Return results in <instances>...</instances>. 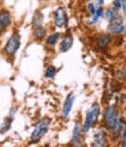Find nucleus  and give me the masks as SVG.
Returning a JSON list of instances; mask_svg holds the SVG:
<instances>
[{
	"mask_svg": "<svg viewBox=\"0 0 126 147\" xmlns=\"http://www.w3.org/2000/svg\"><path fill=\"white\" fill-rule=\"evenodd\" d=\"M99 112H100V109H99V105L97 103L94 104L89 109V111L86 112V116H85V121H84L83 127H82V132H89L90 131V128L96 124V121L99 117Z\"/></svg>",
	"mask_w": 126,
	"mask_h": 147,
	"instance_id": "obj_1",
	"label": "nucleus"
},
{
	"mask_svg": "<svg viewBox=\"0 0 126 147\" xmlns=\"http://www.w3.org/2000/svg\"><path fill=\"white\" fill-rule=\"evenodd\" d=\"M49 125H50V118L46 117L43 119H41L39 121V124L36 125V127L34 128V131L30 136V141L32 142H38L48 131L49 128Z\"/></svg>",
	"mask_w": 126,
	"mask_h": 147,
	"instance_id": "obj_2",
	"label": "nucleus"
},
{
	"mask_svg": "<svg viewBox=\"0 0 126 147\" xmlns=\"http://www.w3.org/2000/svg\"><path fill=\"white\" fill-rule=\"evenodd\" d=\"M119 115L116 111V109L113 106H107L104 111V123L106 125V127L111 130V128L118 123L119 120Z\"/></svg>",
	"mask_w": 126,
	"mask_h": 147,
	"instance_id": "obj_3",
	"label": "nucleus"
},
{
	"mask_svg": "<svg viewBox=\"0 0 126 147\" xmlns=\"http://www.w3.org/2000/svg\"><path fill=\"white\" fill-rule=\"evenodd\" d=\"M110 33L112 34H123L125 32V25H124V18L119 14H116L110 20V24L107 26Z\"/></svg>",
	"mask_w": 126,
	"mask_h": 147,
	"instance_id": "obj_4",
	"label": "nucleus"
},
{
	"mask_svg": "<svg viewBox=\"0 0 126 147\" xmlns=\"http://www.w3.org/2000/svg\"><path fill=\"white\" fill-rule=\"evenodd\" d=\"M19 48H20V35L18 33H14L8 39L4 49H5V53L7 55H14Z\"/></svg>",
	"mask_w": 126,
	"mask_h": 147,
	"instance_id": "obj_5",
	"label": "nucleus"
},
{
	"mask_svg": "<svg viewBox=\"0 0 126 147\" xmlns=\"http://www.w3.org/2000/svg\"><path fill=\"white\" fill-rule=\"evenodd\" d=\"M54 24L59 28L68 26V16H67V12L63 7H59L55 11V13H54Z\"/></svg>",
	"mask_w": 126,
	"mask_h": 147,
	"instance_id": "obj_6",
	"label": "nucleus"
},
{
	"mask_svg": "<svg viewBox=\"0 0 126 147\" xmlns=\"http://www.w3.org/2000/svg\"><path fill=\"white\" fill-rule=\"evenodd\" d=\"M74 103H75V94L74 92H70L65 100H64V104H63V109H62V117L64 119H68L69 118V115L73 110V106H74Z\"/></svg>",
	"mask_w": 126,
	"mask_h": 147,
	"instance_id": "obj_7",
	"label": "nucleus"
},
{
	"mask_svg": "<svg viewBox=\"0 0 126 147\" xmlns=\"http://www.w3.org/2000/svg\"><path fill=\"white\" fill-rule=\"evenodd\" d=\"M107 145V134L104 130L98 131L97 133H95L94 136V141H92V146L95 147H104Z\"/></svg>",
	"mask_w": 126,
	"mask_h": 147,
	"instance_id": "obj_8",
	"label": "nucleus"
},
{
	"mask_svg": "<svg viewBox=\"0 0 126 147\" xmlns=\"http://www.w3.org/2000/svg\"><path fill=\"white\" fill-rule=\"evenodd\" d=\"M73 45H74V36L69 33L67 36H64V39L62 40V42L60 45V50L62 53H67L71 47H73Z\"/></svg>",
	"mask_w": 126,
	"mask_h": 147,
	"instance_id": "obj_9",
	"label": "nucleus"
},
{
	"mask_svg": "<svg viewBox=\"0 0 126 147\" xmlns=\"http://www.w3.org/2000/svg\"><path fill=\"white\" fill-rule=\"evenodd\" d=\"M73 145L81 146L82 145V127L80 124H76L73 131Z\"/></svg>",
	"mask_w": 126,
	"mask_h": 147,
	"instance_id": "obj_10",
	"label": "nucleus"
},
{
	"mask_svg": "<svg viewBox=\"0 0 126 147\" xmlns=\"http://www.w3.org/2000/svg\"><path fill=\"white\" fill-rule=\"evenodd\" d=\"M125 130V123H124V119L123 118H119L118 123L111 128V132H112V137L113 138H118L120 136V133Z\"/></svg>",
	"mask_w": 126,
	"mask_h": 147,
	"instance_id": "obj_11",
	"label": "nucleus"
},
{
	"mask_svg": "<svg viewBox=\"0 0 126 147\" xmlns=\"http://www.w3.org/2000/svg\"><path fill=\"white\" fill-rule=\"evenodd\" d=\"M11 24V15L7 11H4L3 13H0V30L5 29L8 25Z\"/></svg>",
	"mask_w": 126,
	"mask_h": 147,
	"instance_id": "obj_12",
	"label": "nucleus"
},
{
	"mask_svg": "<svg viewBox=\"0 0 126 147\" xmlns=\"http://www.w3.org/2000/svg\"><path fill=\"white\" fill-rule=\"evenodd\" d=\"M43 25V15L41 12H36L34 14V18H33V21H32V26L33 28H38V27H41Z\"/></svg>",
	"mask_w": 126,
	"mask_h": 147,
	"instance_id": "obj_13",
	"label": "nucleus"
},
{
	"mask_svg": "<svg viewBox=\"0 0 126 147\" xmlns=\"http://www.w3.org/2000/svg\"><path fill=\"white\" fill-rule=\"evenodd\" d=\"M111 40H112V36H111L110 34H104V35H100L99 38H98V40H97L98 47H100V48L106 47L107 45H109V43L111 42Z\"/></svg>",
	"mask_w": 126,
	"mask_h": 147,
	"instance_id": "obj_14",
	"label": "nucleus"
},
{
	"mask_svg": "<svg viewBox=\"0 0 126 147\" xmlns=\"http://www.w3.org/2000/svg\"><path fill=\"white\" fill-rule=\"evenodd\" d=\"M104 15V9H103V7L102 6H99L97 9H96V12H95V14L92 15L94 18H92V19L91 20H88L89 22V25H95V24H97L98 22V20H99V18H102Z\"/></svg>",
	"mask_w": 126,
	"mask_h": 147,
	"instance_id": "obj_15",
	"label": "nucleus"
},
{
	"mask_svg": "<svg viewBox=\"0 0 126 147\" xmlns=\"http://www.w3.org/2000/svg\"><path fill=\"white\" fill-rule=\"evenodd\" d=\"M46 34H47V29L41 26V27L35 28V30H34V38L38 39V40H43L46 38Z\"/></svg>",
	"mask_w": 126,
	"mask_h": 147,
	"instance_id": "obj_16",
	"label": "nucleus"
},
{
	"mask_svg": "<svg viewBox=\"0 0 126 147\" xmlns=\"http://www.w3.org/2000/svg\"><path fill=\"white\" fill-rule=\"evenodd\" d=\"M59 39H60V34L59 33H54L50 36H48V39L46 40V42H47V45H50L51 46V45H55Z\"/></svg>",
	"mask_w": 126,
	"mask_h": 147,
	"instance_id": "obj_17",
	"label": "nucleus"
},
{
	"mask_svg": "<svg viewBox=\"0 0 126 147\" xmlns=\"http://www.w3.org/2000/svg\"><path fill=\"white\" fill-rule=\"evenodd\" d=\"M55 75H56V69H55V67L49 65V67L47 68V70H46V77L53 78V77H55Z\"/></svg>",
	"mask_w": 126,
	"mask_h": 147,
	"instance_id": "obj_18",
	"label": "nucleus"
},
{
	"mask_svg": "<svg viewBox=\"0 0 126 147\" xmlns=\"http://www.w3.org/2000/svg\"><path fill=\"white\" fill-rule=\"evenodd\" d=\"M116 12H117V11H116L115 8H110V9H107V11L105 12V18H106V20H109V21H110V20L112 19V18L117 14Z\"/></svg>",
	"mask_w": 126,
	"mask_h": 147,
	"instance_id": "obj_19",
	"label": "nucleus"
},
{
	"mask_svg": "<svg viewBox=\"0 0 126 147\" xmlns=\"http://www.w3.org/2000/svg\"><path fill=\"white\" fill-rule=\"evenodd\" d=\"M88 11H89V14H90V15H94V14H95L96 8H95V6H94L92 3H89V4H88Z\"/></svg>",
	"mask_w": 126,
	"mask_h": 147,
	"instance_id": "obj_20",
	"label": "nucleus"
},
{
	"mask_svg": "<svg viewBox=\"0 0 126 147\" xmlns=\"http://www.w3.org/2000/svg\"><path fill=\"white\" fill-rule=\"evenodd\" d=\"M121 3H123V0H115L113 1V8L116 11H120L121 8Z\"/></svg>",
	"mask_w": 126,
	"mask_h": 147,
	"instance_id": "obj_21",
	"label": "nucleus"
},
{
	"mask_svg": "<svg viewBox=\"0 0 126 147\" xmlns=\"http://www.w3.org/2000/svg\"><path fill=\"white\" fill-rule=\"evenodd\" d=\"M97 1H98V4H99L100 6H102V5L104 4V0H97Z\"/></svg>",
	"mask_w": 126,
	"mask_h": 147,
	"instance_id": "obj_22",
	"label": "nucleus"
},
{
	"mask_svg": "<svg viewBox=\"0 0 126 147\" xmlns=\"http://www.w3.org/2000/svg\"><path fill=\"white\" fill-rule=\"evenodd\" d=\"M0 13H1V12H0Z\"/></svg>",
	"mask_w": 126,
	"mask_h": 147,
	"instance_id": "obj_23",
	"label": "nucleus"
}]
</instances>
